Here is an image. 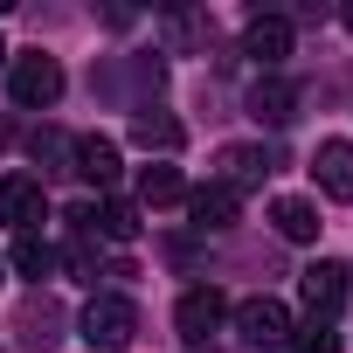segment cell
<instances>
[{
	"label": "cell",
	"instance_id": "obj_1",
	"mask_svg": "<svg viewBox=\"0 0 353 353\" xmlns=\"http://www.w3.org/2000/svg\"><path fill=\"white\" fill-rule=\"evenodd\" d=\"M83 339H90L97 353L132 346V339H139V305H132V298H118V291H97V298L83 305Z\"/></svg>",
	"mask_w": 353,
	"mask_h": 353
},
{
	"label": "cell",
	"instance_id": "obj_2",
	"mask_svg": "<svg viewBox=\"0 0 353 353\" xmlns=\"http://www.w3.org/2000/svg\"><path fill=\"white\" fill-rule=\"evenodd\" d=\"M8 97H14L21 111H49V104L63 97V63L42 56V49H35V56H14V63H8Z\"/></svg>",
	"mask_w": 353,
	"mask_h": 353
},
{
	"label": "cell",
	"instance_id": "obj_3",
	"mask_svg": "<svg viewBox=\"0 0 353 353\" xmlns=\"http://www.w3.org/2000/svg\"><path fill=\"white\" fill-rule=\"evenodd\" d=\"M236 332L250 346H291V305L284 298H243L236 305Z\"/></svg>",
	"mask_w": 353,
	"mask_h": 353
},
{
	"label": "cell",
	"instance_id": "obj_4",
	"mask_svg": "<svg viewBox=\"0 0 353 353\" xmlns=\"http://www.w3.org/2000/svg\"><path fill=\"white\" fill-rule=\"evenodd\" d=\"M49 215V194H42V181H28V173H8L0 181V222H14L21 236H35V222Z\"/></svg>",
	"mask_w": 353,
	"mask_h": 353
},
{
	"label": "cell",
	"instance_id": "obj_5",
	"mask_svg": "<svg viewBox=\"0 0 353 353\" xmlns=\"http://www.w3.org/2000/svg\"><path fill=\"white\" fill-rule=\"evenodd\" d=\"M222 319H229V298H222L215 284H194L181 305H173V325H181V339H208Z\"/></svg>",
	"mask_w": 353,
	"mask_h": 353
},
{
	"label": "cell",
	"instance_id": "obj_6",
	"mask_svg": "<svg viewBox=\"0 0 353 353\" xmlns=\"http://www.w3.org/2000/svg\"><path fill=\"white\" fill-rule=\"evenodd\" d=\"M312 173H319L325 201H353V139H325L312 152Z\"/></svg>",
	"mask_w": 353,
	"mask_h": 353
},
{
	"label": "cell",
	"instance_id": "obj_7",
	"mask_svg": "<svg viewBox=\"0 0 353 353\" xmlns=\"http://www.w3.org/2000/svg\"><path fill=\"white\" fill-rule=\"evenodd\" d=\"M188 215H194V229H236L243 194H236V188H222V181H208V188H194V194H188Z\"/></svg>",
	"mask_w": 353,
	"mask_h": 353
},
{
	"label": "cell",
	"instance_id": "obj_8",
	"mask_svg": "<svg viewBox=\"0 0 353 353\" xmlns=\"http://www.w3.org/2000/svg\"><path fill=\"white\" fill-rule=\"evenodd\" d=\"M305 305H312V319H339V305H346V263H312L305 270Z\"/></svg>",
	"mask_w": 353,
	"mask_h": 353
},
{
	"label": "cell",
	"instance_id": "obj_9",
	"mask_svg": "<svg viewBox=\"0 0 353 353\" xmlns=\"http://www.w3.org/2000/svg\"><path fill=\"white\" fill-rule=\"evenodd\" d=\"M243 56H256L263 70L284 63V56H291V21H284V14H256V21L243 28Z\"/></svg>",
	"mask_w": 353,
	"mask_h": 353
},
{
	"label": "cell",
	"instance_id": "obj_10",
	"mask_svg": "<svg viewBox=\"0 0 353 353\" xmlns=\"http://www.w3.org/2000/svg\"><path fill=\"white\" fill-rule=\"evenodd\" d=\"M70 173H83V181L111 188V181H118V139H104V132L77 139V159H70Z\"/></svg>",
	"mask_w": 353,
	"mask_h": 353
},
{
	"label": "cell",
	"instance_id": "obj_11",
	"mask_svg": "<svg viewBox=\"0 0 353 353\" xmlns=\"http://www.w3.org/2000/svg\"><path fill=\"white\" fill-rule=\"evenodd\" d=\"M250 118H263V125H291V118H298V90H291L284 77H256V90H250Z\"/></svg>",
	"mask_w": 353,
	"mask_h": 353
},
{
	"label": "cell",
	"instance_id": "obj_12",
	"mask_svg": "<svg viewBox=\"0 0 353 353\" xmlns=\"http://www.w3.org/2000/svg\"><path fill=\"white\" fill-rule=\"evenodd\" d=\"M270 222H277L284 243H312V236H319V208H312L305 194H277V201H270Z\"/></svg>",
	"mask_w": 353,
	"mask_h": 353
},
{
	"label": "cell",
	"instance_id": "obj_13",
	"mask_svg": "<svg viewBox=\"0 0 353 353\" xmlns=\"http://www.w3.org/2000/svg\"><path fill=\"white\" fill-rule=\"evenodd\" d=\"M139 201H145V208H166V201H188V181H181V166L152 159V166L139 173Z\"/></svg>",
	"mask_w": 353,
	"mask_h": 353
},
{
	"label": "cell",
	"instance_id": "obj_14",
	"mask_svg": "<svg viewBox=\"0 0 353 353\" xmlns=\"http://www.w3.org/2000/svg\"><path fill=\"white\" fill-rule=\"evenodd\" d=\"M263 173H270V159L256 145H222V188H250V181H263Z\"/></svg>",
	"mask_w": 353,
	"mask_h": 353
},
{
	"label": "cell",
	"instance_id": "obj_15",
	"mask_svg": "<svg viewBox=\"0 0 353 353\" xmlns=\"http://www.w3.org/2000/svg\"><path fill=\"white\" fill-rule=\"evenodd\" d=\"M8 263H14V270H21V277H35V284H42V277H49V270H56V250H49V243H42V236H21V243H14V256H8Z\"/></svg>",
	"mask_w": 353,
	"mask_h": 353
},
{
	"label": "cell",
	"instance_id": "obj_16",
	"mask_svg": "<svg viewBox=\"0 0 353 353\" xmlns=\"http://www.w3.org/2000/svg\"><path fill=\"white\" fill-rule=\"evenodd\" d=\"M291 353H339V325H332V319H305V325H291Z\"/></svg>",
	"mask_w": 353,
	"mask_h": 353
},
{
	"label": "cell",
	"instance_id": "obj_17",
	"mask_svg": "<svg viewBox=\"0 0 353 353\" xmlns=\"http://www.w3.org/2000/svg\"><path fill=\"white\" fill-rule=\"evenodd\" d=\"M97 236L132 243V236H139V208H132V201H104V208H97Z\"/></svg>",
	"mask_w": 353,
	"mask_h": 353
},
{
	"label": "cell",
	"instance_id": "obj_18",
	"mask_svg": "<svg viewBox=\"0 0 353 353\" xmlns=\"http://www.w3.org/2000/svg\"><path fill=\"white\" fill-rule=\"evenodd\" d=\"M139 139H145V145H159V152H173V145H181V125H173V118H152V111H145V118H139Z\"/></svg>",
	"mask_w": 353,
	"mask_h": 353
},
{
	"label": "cell",
	"instance_id": "obj_19",
	"mask_svg": "<svg viewBox=\"0 0 353 353\" xmlns=\"http://www.w3.org/2000/svg\"><path fill=\"white\" fill-rule=\"evenodd\" d=\"M56 325H63V319H56V305H35V312L21 319V332H28L35 346H49V339H56Z\"/></svg>",
	"mask_w": 353,
	"mask_h": 353
},
{
	"label": "cell",
	"instance_id": "obj_20",
	"mask_svg": "<svg viewBox=\"0 0 353 353\" xmlns=\"http://www.w3.org/2000/svg\"><path fill=\"white\" fill-rule=\"evenodd\" d=\"M8 139H14V132H8V118H0V152H8Z\"/></svg>",
	"mask_w": 353,
	"mask_h": 353
},
{
	"label": "cell",
	"instance_id": "obj_21",
	"mask_svg": "<svg viewBox=\"0 0 353 353\" xmlns=\"http://www.w3.org/2000/svg\"><path fill=\"white\" fill-rule=\"evenodd\" d=\"M0 70H8V42H0Z\"/></svg>",
	"mask_w": 353,
	"mask_h": 353
},
{
	"label": "cell",
	"instance_id": "obj_22",
	"mask_svg": "<svg viewBox=\"0 0 353 353\" xmlns=\"http://www.w3.org/2000/svg\"><path fill=\"white\" fill-rule=\"evenodd\" d=\"M346 28H353V8H346Z\"/></svg>",
	"mask_w": 353,
	"mask_h": 353
}]
</instances>
